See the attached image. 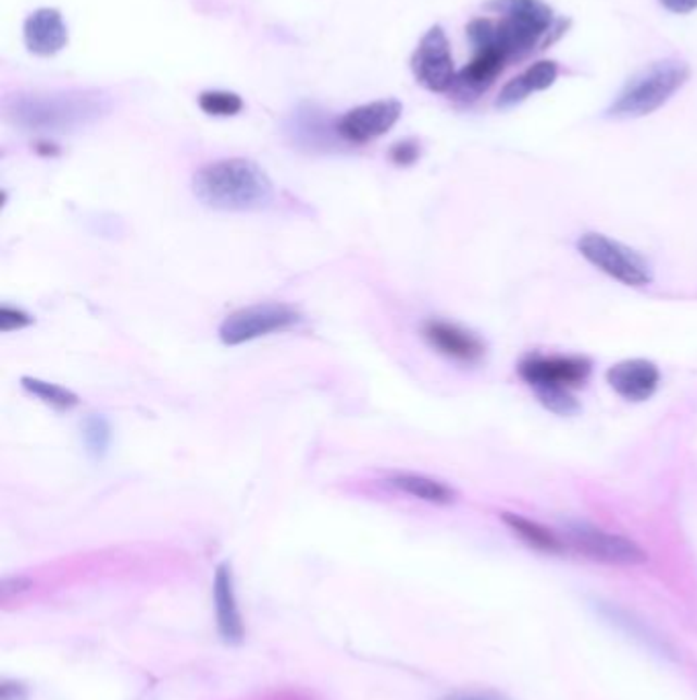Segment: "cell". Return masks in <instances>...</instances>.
Instances as JSON below:
<instances>
[{
  "label": "cell",
  "mask_w": 697,
  "mask_h": 700,
  "mask_svg": "<svg viewBox=\"0 0 697 700\" xmlns=\"http://www.w3.org/2000/svg\"><path fill=\"white\" fill-rule=\"evenodd\" d=\"M578 253L594 267L628 287H645L652 283V269L647 258L603 234H583L577 242Z\"/></svg>",
  "instance_id": "5"
},
{
  "label": "cell",
  "mask_w": 697,
  "mask_h": 700,
  "mask_svg": "<svg viewBox=\"0 0 697 700\" xmlns=\"http://www.w3.org/2000/svg\"><path fill=\"white\" fill-rule=\"evenodd\" d=\"M411 72L430 93H450L457 81V69L450 52V41L440 25H434L420 39L411 56Z\"/></svg>",
  "instance_id": "8"
},
{
  "label": "cell",
  "mask_w": 697,
  "mask_h": 700,
  "mask_svg": "<svg viewBox=\"0 0 697 700\" xmlns=\"http://www.w3.org/2000/svg\"><path fill=\"white\" fill-rule=\"evenodd\" d=\"M571 543L587 557L612 565H638L648 560L645 549L632 539L597 529L587 523H571L567 527Z\"/></svg>",
  "instance_id": "9"
},
{
  "label": "cell",
  "mask_w": 697,
  "mask_h": 700,
  "mask_svg": "<svg viewBox=\"0 0 697 700\" xmlns=\"http://www.w3.org/2000/svg\"><path fill=\"white\" fill-rule=\"evenodd\" d=\"M389 483L401 494L413 495L432 504H450L457 500V492L450 486L420 474H395Z\"/></svg>",
  "instance_id": "18"
},
{
  "label": "cell",
  "mask_w": 697,
  "mask_h": 700,
  "mask_svg": "<svg viewBox=\"0 0 697 700\" xmlns=\"http://www.w3.org/2000/svg\"><path fill=\"white\" fill-rule=\"evenodd\" d=\"M661 381L659 367L647 359L622 360L608 371L613 392L628 402H645L657 392Z\"/></svg>",
  "instance_id": "13"
},
{
  "label": "cell",
  "mask_w": 697,
  "mask_h": 700,
  "mask_svg": "<svg viewBox=\"0 0 697 700\" xmlns=\"http://www.w3.org/2000/svg\"><path fill=\"white\" fill-rule=\"evenodd\" d=\"M303 316L287 304H256L229 314L220 326V339L225 346H239L246 342L269 336L301 324Z\"/></svg>",
  "instance_id": "7"
},
{
  "label": "cell",
  "mask_w": 697,
  "mask_h": 700,
  "mask_svg": "<svg viewBox=\"0 0 697 700\" xmlns=\"http://www.w3.org/2000/svg\"><path fill=\"white\" fill-rule=\"evenodd\" d=\"M213 598H215V611H217V627L222 633L223 641L241 643L244 623H241L236 590H234L232 565L222 564L217 567L215 581H213Z\"/></svg>",
  "instance_id": "15"
},
{
  "label": "cell",
  "mask_w": 697,
  "mask_h": 700,
  "mask_svg": "<svg viewBox=\"0 0 697 700\" xmlns=\"http://www.w3.org/2000/svg\"><path fill=\"white\" fill-rule=\"evenodd\" d=\"M0 700H27V690L21 684L4 683L0 686Z\"/></svg>",
  "instance_id": "28"
},
{
  "label": "cell",
  "mask_w": 697,
  "mask_h": 700,
  "mask_svg": "<svg viewBox=\"0 0 697 700\" xmlns=\"http://www.w3.org/2000/svg\"><path fill=\"white\" fill-rule=\"evenodd\" d=\"M420 158V144L415 139H403L391 148V160L399 167H409Z\"/></svg>",
  "instance_id": "25"
},
{
  "label": "cell",
  "mask_w": 697,
  "mask_h": 700,
  "mask_svg": "<svg viewBox=\"0 0 697 700\" xmlns=\"http://www.w3.org/2000/svg\"><path fill=\"white\" fill-rule=\"evenodd\" d=\"M599 615L603 616L613 627H618L620 631L626 633L632 639L643 643L645 648L655 651L657 655L673 658V649L669 648L663 639L652 631L650 627H647L640 618H636V616L630 615L626 611L612 606V604H599Z\"/></svg>",
  "instance_id": "17"
},
{
  "label": "cell",
  "mask_w": 697,
  "mask_h": 700,
  "mask_svg": "<svg viewBox=\"0 0 697 700\" xmlns=\"http://www.w3.org/2000/svg\"><path fill=\"white\" fill-rule=\"evenodd\" d=\"M199 107L211 118H234L241 113L244 101L229 90H204L199 95Z\"/></svg>",
  "instance_id": "22"
},
{
  "label": "cell",
  "mask_w": 697,
  "mask_h": 700,
  "mask_svg": "<svg viewBox=\"0 0 697 700\" xmlns=\"http://www.w3.org/2000/svg\"><path fill=\"white\" fill-rule=\"evenodd\" d=\"M34 324V318L21 309L9 308V306H2L0 308V330L7 334V332H15V330H23L27 326Z\"/></svg>",
  "instance_id": "24"
},
{
  "label": "cell",
  "mask_w": 697,
  "mask_h": 700,
  "mask_svg": "<svg viewBox=\"0 0 697 700\" xmlns=\"http://www.w3.org/2000/svg\"><path fill=\"white\" fill-rule=\"evenodd\" d=\"M466 35L475 48V58L457 74L455 86L448 95L460 103H473L483 93H487L501 72L510 66L508 58L483 32L469 23Z\"/></svg>",
  "instance_id": "6"
},
{
  "label": "cell",
  "mask_w": 697,
  "mask_h": 700,
  "mask_svg": "<svg viewBox=\"0 0 697 700\" xmlns=\"http://www.w3.org/2000/svg\"><path fill=\"white\" fill-rule=\"evenodd\" d=\"M422 332L430 346H434L438 353L450 359L475 363L485 355V344L481 339L460 326L444 320H427Z\"/></svg>",
  "instance_id": "14"
},
{
  "label": "cell",
  "mask_w": 697,
  "mask_h": 700,
  "mask_svg": "<svg viewBox=\"0 0 697 700\" xmlns=\"http://www.w3.org/2000/svg\"><path fill=\"white\" fill-rule=\"evenodd\" d=\"M83 441H85L86 453L92 459H102L111 444V425L104 416L90 414L83 422Z\"/></svg>",
  "instance_id": "21"
},
{
  "label": "cell",
  "mask_w": 697,
  "mask_h": 700,
  "mask_svg": "<svg viewBox=\"0 0 697 700\" xmlns=\"http://www.w3.org/2000/svg\"><path fill=\"white\" fill-rule=\"evenodd\" d=\"M111 97L102 90L76 88L51 93H18L4 103L7 118L21 130L69 134L101 121L111 111Z\"/></svg>",
  "instance_id": "1"
},
{
  "label": "cell",
  "mask_w": 697,
  "mask_h": 700,
  "mask_svg": "<svg viewBox=\"0 0 697 700\" xmlns=\"http://www.w3.org/2000/svg\"><path fill=\"white\" fill-rule=\"evenodd\" d=\"M557 78H559L557 62L540 60L524 70L520 76L511 78L510 83L501 88V93L497 97V107L506 109V107L522 103L532 93L546 90L548 86L555 85Z\"/></svg>",
  "instance_id": "16"
},
{
  "label": "cell",
  "mask_w": 697,
  "mask_h": 700,
  "mask_svg": "<svg viewBox=\"0 0 697 700\" xmlns=\"http://www.w3.org/2000/svg\"><path fill=\"white\" fill-rule=\"evenodd\" d=\"M195 197L211 209L220 211H256L274 201L273 181L254 160L225 158L195 172Z\"/></svg>",
  "instance_id": "3"
},
{
  "label": "cell",
  "mask_w": 697,
  "mask_h": 700,
  "mask_svg": "<svg viewBox=\"0 0 697 700\" xmlns=\"http://www.w3.org/2000/svg\"><path fill=\"white\" fill-rule=\"evenodd\" d=\"M499 15L481 17L485 35L503 52L511 64L524 62L536 50H546L561 37L569 21L557 19L545 0H491L485 4Z\"/></svg>",
  "instance_id": "2"
},
{
  "label": "cell",
  "mask_w": 697,
  "mask_h": 700,
  "mask_svg": "<svg viewBox=\"0 0 697 700\" xmlns=\"http://www.w3.org/2000/svg\"><path fill=\"white\" fill-rule=\"evenodd\" d=\"M443 700H510L495 690H471V692H455Z\"/></svg>",
  "instance_id": "26"
},
{
  "label": "cell",
  "mask_w": 697,
  "mask_h": 700,
  "mask_svg": "<svg viewBox=\"0 0 697 700\" xmlns=\"http://www.w3.org/2000/svg\"><path fill=\"white\" fill-rule=\"evenodd\" d=\"M520 377L534 390L540 388H578L592 373V363L585 357H540L532 355L520 363Z\"/></svg>",
  "instance_id": "11"
},
{
  "label": "cell",
  "mask_w": 697,
  "mask_h": 700,
  "mask_svg": "<svg viewBox=\"0 0 697 700\" xmlns=\"http://www.w3.org/2000/svg\"><path fill=\"white\" fill-rule=\"evenodd\" d=\"M692 69L683 60H659L632 76L608 109L613 120H636L659 111L687 85Z\"/></svg>",
  "instance_id": "4"
},
{
  "label": "cell",
  "mask_w": 697,
  "mask_h": 700,
  "mask_svg": "<svg viewBox=\"0 0 697 700\" xmlns=\"http://www.w3.org/2000/svg\"><path fill=\"white\" fill-rule=\"evenodd\" d=\"M536 395L540 400V404L555 414L561 416H569L578 410L577 400L571 395L567 388H540L536 390Z\"/></svg>",
  "instance_id": "23"
},
{
  "label": "cell",
  "mask_w": 697,
  "mask_h": 700,
  "mask_svg": "<svg viewBox=\"0 0 697 700\" xmlns=\"http://www.w3.org/2000/svg\"><path fill=\"white\" fill-rule=\"evenodd\" d=\"M401 113L403 105L397 99H381L373 103L360 105L336 120L334 132L350 144H366L389 134L395 123L401 120Z\"/></svg>",
  "instance_id": "10"
},
{
  "label": "cell",
  "mask_w": 697,
  "mask_h": 700,
  "mask_svg": "<svg viewBox=\"0 0 697 700\" xmlns=\"http://www.w3.org/2000/svg\"><path fill=\"white\" fill-rule=\"evenodd\" d=\"M659 2L669 13H675V15H687L697 9V0H659Z\"/></svg>",
  "instance_id": "27"
},
{
  "label": "cell",
  "mask_w": 697,
  "mask_h": 700,
  "mask_svg": "<svg viewBox=\"0 0 697 700\" xmlns=\"http://www.w3.org/2000/svg\"><path fill=\"white\" fill-rule=\"evenodd\" d=\"M501 518L532 549H538L543 553H562L564 547L557 539V535L545 529L543 525H538V523H534L530 518H524L520 514L506 513Z\"/></svg>",
  "instance_id": "19"
},
{
  "label": "cell",
  "mask_w": 697,
  "mask_h": 700,
  "mask_svg": "<svg viewBox=\"0 0 697 700\" xmlns=\"http://www.w3.org/2000/svg\"><path fill=\"white\" fill-rule=\"evenodd\" d=\"M21 385L35 397H39L43 404L53 406L58 410H70V408L78 406V395L70 392L66 388H62V385H58V383L43 381V379H37V377H23Z\"/></svg>",
  "instance_id": "20"
},
{
  "label": "cell",
  "mask_w": 697,
  "mask_h": 700,
  "mask_svg": "<svg viewBox=\"0 0 697 700\" xmlns=\"http://www.w3.org/2000/svg\"><path fill=\"white\" fill-rule=\"evenodd\" d=\"M23 39L35 56H55L69 46V25L58 9H37L25 19Z\"/></svg>",
  "instance_id": "12"
}]
</instances>
